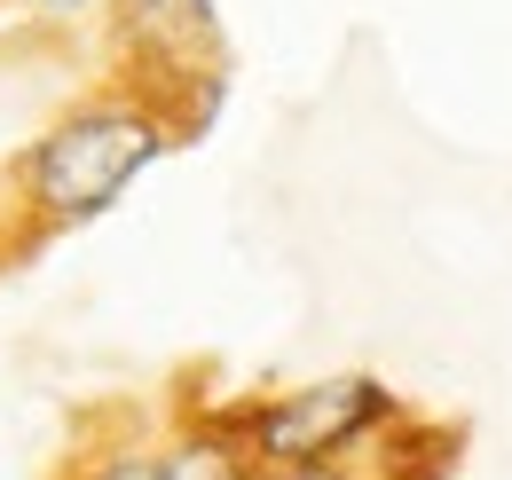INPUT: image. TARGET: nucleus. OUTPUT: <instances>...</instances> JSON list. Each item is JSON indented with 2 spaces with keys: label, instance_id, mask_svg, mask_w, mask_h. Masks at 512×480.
<instances>
[{
  "label": "nucleus",
  "instance_id": "obj_1",
  "mask_svg": "<svg viewBox=\"0 0 512 480\" xmlns=\"http://www.w3.org/2000/svg\"><path fill=\"white\" fill-rule=\"evenodd\" d=\"M174 150H182L174 111L150 87L103 71L95 87H79L64 111L8 158V174H0V237H8V252L95 229L134 181L158 158H174Z\"/></svg>",
  "mask_w": 512,
  "mask_h": 480
},
{
  "label": "nucleus",
  "instance_id": "obj_2",
  "mask_svg": "<svg viewBox=\"0 0 512 480\" xmlns=\"http://www.w3.org/2000/svg\"><path fill=\"white\" fill-rule=\"evenodd\" d=\"M245 457L260 473H292V465H363L410 425L402 394L371 370H323L300 386H260L221 402Z\"/></svg>",
  "mask_w": 512,
  "mask_h": 480
},
{
  "label": "nucleus",
  "instance_id": "obj_3",
  "mask_svg": "<svg viewBox=\"0 0 512 480\" xmlns=\"http://www.w3.org/2000/svg\"><path fill=\"white\" fill-rule=\"evenodd\" d=\"M103 24H111V71L150 87V95H174L190 79L229 71L213 0H111Z\"/></svg>",
  "mask_w": 512,
  "mask_h": 480
},
{
  "label": "nucleus",
  "instance_id": "obj_4",
  "mask_svg": "<svg viewBox=\"0 0 512 480\" xmlns=\"http://www.w3.org/2000/svg\"><path fill=\"white\" fill-rule=\"evenodd\" d=\"M150 480H260V465L245 457L221 402H174V418H158Z\"/></svg>",
  "mask_w": 512,
  "mask_h": 480
},
{
  "label": "nucleus",
  "instance_id": "obj_5",
  "mask_svg": "<svg viewBox=\"0 0 512 480\" xmlns=\"http://www.w3.org/2000/svg\"><path fill=\"white\" fill-rule=\"evenodd\" d=\"M150 457H158L150 418H95L48 480H150Z\"/></svg>",
  "mask_w": 512,
  "mask_h": 480
},
{
  "label": "nucleus",
  "instance_id": "obj_6",
  "mask_svg": "<svg viewBox=\"0 0 512 480\" xmlns=\"http://www.w3.org/2000/svg\"><path fill=\"white\" fill-rule=\"evenodd\" d=\"M16 8H40V16H111V0H16Z\"/></svg>",
  "mask_w": 512,
  "mask_h": 480
},
{
  "label": "nucleus",
  "instance_id": "obj_7",
  "mask_svg": "<svg viewBox=\"0 0 512 480\" xmlns=\"http://www.w3.org/2000/svg\"><path fill=\"white\" fill-rule=\"evenodd\" d=\"M0 260H8V237H0Z\"/></svg>",
  "mask_w": 512,
  "mask_h": 480
}]
</instances>
